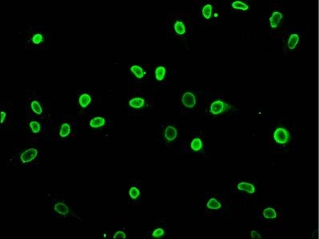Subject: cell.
<instances>
[{
    "mask_svg": "<svg viewBox=\"0 0 319 239\" xmlns=\"http://www.w3.org/2000/svg\"><path fill=\"white\" fill-rule=\"evenodd\" d=\"M165 74H166V69L163 67H159L155 71L156 79L159 81H162L163 79Z\"/></svg>",
    "mask_w": 319,
    "mask_h": 239,
    "instance_id": "obj_17",
    "label": "cell"
},
{
    "mask_svg": "<svg viewBox=\"0 0 319 239\" xmlns=\"http://www.w3.org/2000/svg\"><path fill=\"white\" fill-rule=\"evenodd\" d=\"M299 38L298 35L296 34H292L290 37L288 41V46L290 49H294L299 41Z\"/></svg>",
    "mask_w": 319,
    "mask_h": 239,
    "instance_id": "obj_11",
    "label": "cell"
},
{
    "mask_svg": "<svg viewBox=\"0 0 319 239\" xmlns=\"http://www.w3.org/2000/svg\"><path fill=\"white\" fill-rule=\"evenodd\" d=\"M191 147L193 150L195 151L200 150L202 148V141L200 138H195L191 142Z\"/></svg>",
    "mask_w": 319,
    "mask_h": 239,
    "instance_id": "obj_15",
    "label": "cell"
},
{
    "mask_svg": "<svg viewBox=\"0 0 319 239\" xmlns=\"http://www.w3.org/2000/svg\"><path fill=\"white\" fill-rule=\"evenodd\" d=\"M70 132V127L69 124L64 123L62 124L60 131V135L62 137H65L69 135Z\"/></svg>",
    "mask_w": 319,
    "mask_h": 239,
    "instance_id": "obj_19",
    "label": "cell"
},
{
    "mask_svg": "<svg viewBox=\"0 0 319 239\" xmlns=\"http://www.w3.org/2000/svg\"><path fill=\"white\" fill-rule=\"evenodd\" d=\"M37 151L36 149L31 148L24 152L21 156V159L24 162H30L36 157Z\"/></svg>",
    "mask_w": 319,
    "mask_h": 239,
    "instance_id": "obj_4",
    "label": "cell"
},
{
    "mask_svg": "<svg viewBox=\"0 0 319 239\" xmlns=\"http://www.w3.org/2000/svg\"><path fill=\"white\" fill-rule=\"evenodd\" d=\"M207 206L209 209L217 210L220 209L221 205L215 198H212L207 203Z\"/></svg>",
    "mask_w": 319,
    "mask_h": 239,
    "instance_id": "obj_13",
    "label": "cell"
},
{
    "mask_svg": "<svg viewBox=\"0 0 319 239\" xmlns=\"http://www.w3.org/2000/svg\"><path fill=\"white\" fill-rule=\"evenodd\" d=\"M282 18V14L278 12H274L270 19V24L271 27L276 28L281 22Z\"/></svg>",
    "mask_w": 319,
    "mask_h": 239,
    "instance_id": "obj_6",
    "label": "cell"
},
{
    "mask_svg": "<svg viewBox=\"0 0 319 239\" xmlns=\"http://www.w3.org/2000/svg\"><path fill=\"white\" fill-rule=\"evenodd\" d=\"M263 215L264 217L268 219H273L276 217V213L275 210L272 208H268L264 210Z\"/></svg>",
    "mask_w": 319,
    "mask_h": 239,
    "instance_id": "obj_14",
    "label": "cell"
},
{
    "mask_svg": "<svg viewBox=\"0 0 319 239\" xmlns=\"http://www.w3.org/2000/svg\"><path fill=\"white\" fill-rule=\"evenodd\" d=\"M212 5L208 4L205 5L203 8L202 14L204 17L206 19L210 18L212 14Z\"/></svg>",
    "mask_w": 319,
    "mask_h": 239,
    "instance_id": "obj_18",
    "label": "cell"
},
{
    "mask_svg": "<svg viewBox=\"0 0 319 239\" xmlns=\"http://www.w3.org/2000/svg\"><path fill=\"white\" fill-rule=\"evenodd\" d=\"M225 104L223 102L220 100L214 102L211 104L210 107L211 112L213 114H220L224 109Z\"/></svg>",
    "mask_w": 319,
    "mask_h": 239,
    "instance_id": "obj_3",
    "label": "cell"
},
{
    "mask_svg": "<svg viewBox=\"0 0 319 239\" xmlns=\"http://www.w3.org/2000/svg\"><path fill=\"white\" fill-rule=\"evenodd\" d=\"M131 70L137 78L141 79L143 77V71L141 67L138 65H133L131 67Z\"/></svg>",
    "mask_w": 319,
    "mask_h": 239,
    "instance_id": "obj_12",
    "label": "cell"
},
{
    "mask_svg": "<svg viewBox=\"0 0 319 239\" xmlns=\"http://www.w3.org/2000/svg\"><path fill=\"white\" fill-rule=\"evenodd\" d=\"M6 116V114L4 112H1V123H2L5 120V118Z\"/></svg>",
    "mask_w": 319,
    "mask_h": 239,
    "instance_id": "obj_25",
    "label": "cell"
},
{
    "mask_svg": "<svg viewBox=\"0 0 319 239\" xmlns=\"http://www.w3.org/2000/svg\"><path fill=\"white\" fill-rule=\"evenodd\" d=\"M174 29L176 33L179 34L183 35L185 33V27L182 22L176 21L174 25Z\"/></svg>",
    "mask_w": 319,
    "mask_h": 239,
    "instance_id": "obj_16",
    "label": "cell"
},
{
    "mask_svg": "<svg viewBox=\"0 0 319 239\" xmlns=\"http://www.w3.org/2000/svg\"><path fill=\"white\" fill-rule=\"evenodd\" d=\"M32 109L38 114H41L43 112V109L40 104L37 101H34L31 103Z\"/></svg>",
    "mask_w": 319,
    "mask_h": 239,
    "instance_id": "obj_21",
    "label": "cell"
},
{
    "mask_svg": "<svg viewBox=\"0 0 319 239\" xmlns=\"http://www.w3.org/2000/svg\"><path fill=\"white\" fill-rule=\"evenodd\" d=\"M274 138L277 143L285 144L289 139V133L284 128H278L274 133Z\"/></svg>",
    "mask_w": 319,
    "mask_h": 239,
    "instance_id": "obj_1",
    "label": "cell"
},
{
    "mask_svg": "<svg viewBox=\"0 0 319 239\" xmlns=\"http://www.w3.org/2000/svg\"><path fill=\"white\" fill-rule=\"evenodd\" d=\"M238 188L240 191H245L251 194L254 193L255 188L252 184L246 182H242L238 185Z\"/></svg>",
    "mask_w": 319,
    "mask_h": 239,
    "instance_id": "obj_7",
    "label": "cell"
},
{
    "mask_svg": "<svg viewBox=\"0 0 319 239\" xmlns=\"http://www.w3.org/2000/svg\"><path fill=\"white\" fill-rule=\"evenodd\" d=\"M30 126L32 131L34 133H37L40 131V124L36 121L31 122L30 124Z\"/></svg>",
    "mask_w": 319,
    "mask_h": 239,
    "instance_id": "obj_22",
    "label": "cell"
},
{
    "mask_svg": "<svg viewBox=\"0 0 319 239\" xmlns=\"http://www.w3.org/2000/svg\"><path fill=\"white\" fill-rule=\"evenodd\" d=\"M164 232L161 229H158L155 231L153 233V236L155 237H159L163 235Z\"/></svg>",
    "mask_w": 319,
    "mask_h": 239,
    "instance_id": "obj_23",
    "label": "cell"
},
{
    "mask_svg": "<svg viewBox=\"0 0 319 239\" xmlns=\"http://www.w3.org/2000/svg\"><path fill=\"white\" fill-rule=\"evenodd\" d=\"M177 130L174 127L169 126L166 128L165 132V138L169 141H173L177 136Z\"/></svg>",
    "mask_w": 319,
    "mask_h": 239,
    "instance_id": "obj_5",
    "label": "cell"
},
{
    "mask_svg": "<svg viewBox=\"0 0 319 239\" xmlns=\"http://www.w3.org/2000/svg\"><path fill=\"white\" fill-rule=\"evenodd\" d=\"M232 6L235 9H241L243 10H247L248 9V6L244 3L240 1H236L232 3Z\"/></svg>",
    "mask_w": 319,
    "mask_h": 239,
    "instance_id": "obj_20",
    "label": "cell"
},
{
    "mask_svg": "<svg viewBox=\"0 0 319 239\" xmlns=\"http://www.w3.org/2000/svg\"><path fill=\"white\" fill-rule=\"evenodd\" d=\"M106 121L101 117H97L92 119L90 122V126L92 128H97L104 126Z\"/></svg>",
    "mask_w": 319,
    "mask_h": 239,
    "instance_id": "obj_8",
    "label": "cell"
},
{
    "mask_svg": "<svg viewBox=\"0 0 319 239\" xmlns=\"http://www.w3.org/2000/svg\"><path fill=\"white\" fill-rule=\"evenodd\" d=\"M182 102L183 104L187 108H192L196 104L195 96L190 92H187L184 94L182 98Z\"/></svg>",
    "mask_w": 319,
    "mask_h": 239,
    "instance_id": "obj_2",
    "label": "cell"
},
{
    "mask_svg": "<svg viewBox=\"0 0 319 239\" xmlns=\"http://www.w3.org/2000/svg\"><path fill=\"white\" fill-rule=\"evenodd\" d=\"M251 235L253 238H259L261 237V235L254 230L251 232Z\"/></svg>",
    "mask_w": 319,
    "mask_h": 239,
    "instance_id": "obj_24",
    "label": "cell"
},
{
    "mask_svg": "<svg viewBox=\"0 0 319 239\" xmlns=\"http://www.w3.org/2000/svg\"><path fill=\"white\" fill-rule=\"evenodd\" d=\"M145 104V100L141 98L137 97L130 100V106L135 108H138L143 107Z\"/></svg>",
    "mask_w": 319,
    "mask_h": 239,
    "instance_id": "obj_9",
    "label": "cell"
},
{
    "mask_svg": "<svg viewBox=\"0 0 319 239\" xmlns=\"http://www.w3.org/2000/svg\"><path fill=\"white\" fill-rule=\"evenodd\" d=\"M91 101L90 96L87 94H83L80 96L79 99V104L81 107L85 108L89 104Z\"/></svg>",
    "mask_w": 319,
    "mask_h": 239,
    "instance_id": "obj_10",
    "label": "cell"
}]
</instances>
